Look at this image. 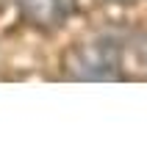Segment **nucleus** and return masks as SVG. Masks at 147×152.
Here are the masks:
<instances>
[{
  "instance_id": "f257e3e1",
  "label": "nucleus",
  "mask_w": 147,
  "mask_h": 152,
  "mask_svg": "<svg viewBox=\"0 0 147 152\" xmlns=\"http://www.w3.org/2000/svg\"><path fill=\"white\" fill-rule=\"evenodd\" d=\"M81 77H117V47L111 42H95L75 50V58L69 61Z\"/></svg>"
},
{
  "instance_id": "f03ea898",
  "label": "nucleus",
  "mask_w": 147,
  "mask_h": 152,
  "mask_svg": "<svg viewBox=\"0 0 147 152\" xmlns=\"http://www.w3.org/2000/svg\"><path fill=\"white\" fill-rule=\"evenodd\" d=\"M72 6H75V0H25V17L33 25L53 28L69 17Z\"/></svg>"
},
{
  "instance_id": "7ed1b4c3",
  "label": "nucleus",
  "mask_w": 147,
  "mask_h": 152,
  "mask_svg": "<svg viewBox=\"0 0 147 152\" xmlns=\"http://www.w3.org/2000/svg\"><path fill=\"white\" fill-rule=\"evenodd\" d=\"M111 3H133V0H111Z\"/></svg>"
}]
</instances>
